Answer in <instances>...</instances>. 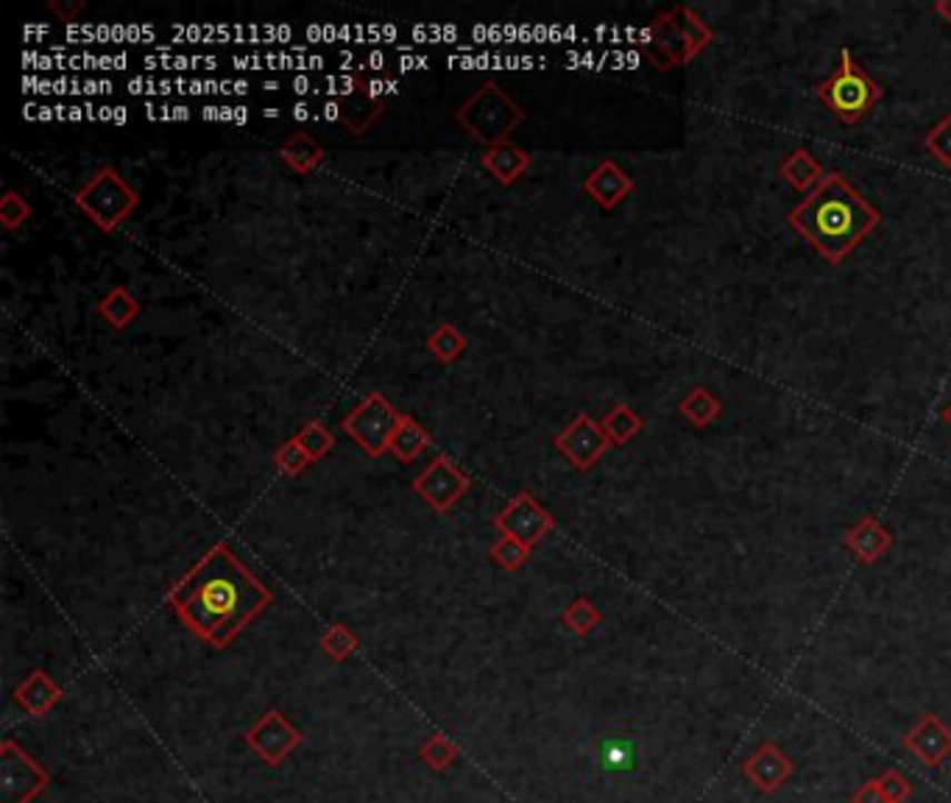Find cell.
<instances>
[{
	"label": "cell",
	"mask_w": 951,
	"mask_h": 803,
	"mask_svg": "<svg viewBox=\"0 0 951 803\" xmlns=\"http://www.w3.org/2000/svg\"><path fill=\"white\" fill-rule=\"evenodd\" d=\"M268 603V592L238 564L227 547H216L174 592V606L196 634L227 642Z\"/></svg>",
	"instance_id": "obj_1"
},
{
	"label": "cell",
	"mask_w": 951,
	"mask_h": 803,
	"mask_svg": "<svg viewBox=\"0 0 951 803\" xmlns=\"http://www.w3.org/2000/svg\"><path fill=\"white\" fill-rule=\"evenodd\" d=\"M787 224L829 266H840L882 224V212L840 170H832L790 210Z\"/></svg>",
	"instance_id": "obj_2"
},
{
	"label": "cell",
	"mask_w": 951,
	"mask_h": 803,
	"mask_svg": "<svg viewBox=\"0 0 951 803\" xmlns=\"http://www.w3.org/2000/svg\"><path fill=\"white\" fill-rule=\"evenodd\" d=\"M455 123L488 151L511 142V135L525 123V109L503 87L486 81L455 109Z\"/></svg>",
	"instance_id": "obj_3"
},
{
	"label": "cell",
	"mask_w": 951,
	"mask_h": 803,
	"mask_svg": "<svg viewBox=\"0 0 951 803\" xmlns=\"http://www.w3.org/2000/svg\"><path fill=\"white\" fill-rule=\"evenodd\" d=\"M815 96L826 103L829 112L843 123L854 126L865 120L868 115L876 109V103L884 98V90L879 81L871 79L865 68L854 59L851 48H840L838 68L832 70L826 81L815 87Z\"/></svg>",
	"instance_id": "obj_4"
},
{
	"label": "cell",
	"mask_w": 951,
	"mask_h": 803,
	"mask_svg": "<svg viewBox=\"0 0 951 803\" xmlns=\"http://www.w3.org/2000/svg\"><path fill=\"white\" fill-rule=\"evenodd\" d=\"M73 205L96 224L101 232H115L140 205V192L118 174L112 165H101L79 190L73 192Z\"/></svg>",
	"instance_id": "obj_5"
},
{
	"label": "cell",
	"mask_w": 951,
	"mask_h": 803,
	"mask_svg": "<svg viewBox=\"0 0 951 803\" xmlns=\"http://www.w3.org/2000/svg\"><path fill=\"white\" fill-rule=\"evenodd\" d=\"M399 422H403V416L394 410L392 402L374 390L349 416H344L340 430H344L363 453L372 455V458H379V455L392 453V442Z\"/></svg>",
	"instance_id": "obj_6"
},
{
	"label": "cell",
	"mask_w": 951,
	"mask_h": 803,
	"mask_svg": "<svg viewBox=\"0 0 951 803\" xmlns=\"http://www.w3.org/2000/svg\"><path fill=\"white\" fill-rule=\"evenodd\" d=\"M555 447H558V453L564 455L575 469L590 472L592 466H595L597 460L614 447V444L608 442V436L603 433L601 422L581 414L575 416V419L558 433V436H555Z\"/></svg>",
	"instance_id": "obj_7"
},
{
	"label": "cell",
	"mask_w": 951,
	"mask_h": 803,
	"mask_svg": "<svg viewBox=\"0 0 951 803\" xmlns=\"http://www.w3.org/2000/svg\"><path fill=\"white\" fill-rule=\"evenodd\" d=\"M642 51H645L647 62L656 65L658 70H673V68H681V65L692 62L690 46H686V37L681 34V26L678 20H675L673 9L658 12L656 18L651 20V26H647L645 31V46H642Z\"/></svg>",
	"instance_id": "obj_8"
},
{
	"label": "cell",
	"mask_w": 951,
	"mask_h": 803,
	"mask_svg": "<svg viewBox=\"0 0 951 803\" xmlns=\"http://www.w3.org/2000/svg\"><path fill=\"white\" fill-rule=\"evenodd\" d=\"M414 488L419 492V497H425L427 503L436 510H447L464 497V492L469 488V480L464 477V472L455 469V464H449L447 458H436L419 477H416Z\"/></svg>",
	"instance_id": "obj_9"
},
{
	"label": "cell",
	"mask_w": 951,
	"mask_h": 803,
	"mask_svg": "<svg viewBox=\"0 0 951 803\" xmlns=\"http://www.w3.org/2000/svg\"><path fill=\"white\" fill-rule=\"evenodd\" d=\"M793 759L784 756L776 742H762V745L742 762V775H745L759 792H765V795H773V792L782 790L790 781V775H793Z\"/></svg>",
	"instance_id": "obj_10"
},
{
	"label": "cell",
	"mask_w": 951,
	"mask_h": 803,
	"mask_svg": "<svg viewBox=\"0 0 951 803\" xmlns=\"http://www.w3.org/2000/svg\"><path fill=\"white\" fill-rule=\"evenodd\" d=\"M904 747L915 753L927 767H940L951 756V728L938 714H921L918 723L904 734Z\"/></svg>",
	"instance_id": "obj_11"
},
{
	"label": "cell",
	"mask_w": 951,
	"mask_h": 803,
	"mask_svg": "<svg viewBox=\"0 0 951 803\" xmlns=\"http://www.w3.org/2000/svg\"><path fill=\"white\" fill-rule=\"evenodd\" d=\"M497 525L503 527L511 538H516V542H522L525 547H531V544H536V538L542 536L544 531L553 527V519H549L547 510H544L531 494H519V497L505 508V514H499Z\"/></svg>",
	"instance_id": "obj_12"
},
{
	"label": "cell",
	"mask_w": 951,
	"mask_h": 803,
	"mask_svg": "<svg viewBox=\"0 0 951 803\" xmlns=\"http://www.w3.org/2000/svg\"><path fill=\"white\" fill-rule=\"evenodd\" d=\"M636 190V181L620 168L614 159H603L595 170L584 179V192L592 196L603 210H614Z\"/></svg>",
	"instance_id": "obj_13"
},
{
	"label": "cell",
	"mask_w": 951,
	"mask_h": 803,
	"mask_svg": "<svg viewBox=\"0 0 951 803\" xmlns=\"http://www.w3.org/2000/svg\"><path fill=\"white\" fill-rule=\"evenodd\" d=\"M845 549L854 555L860 564H876L893 547V533L882 525V519L873 514L862 516L854 527L843 536Z\"/></svg>",
	"instance_id": "obj_14"
},
{
	"label": "cell",
	"mask_w": 951,
	"mask_h": 803,
	"mask_svg": "<svg viewBox=\"0 0 951 803\" xmlns=\"http://www.w3.org/2000/svg\"><path fill=\"white\" fill-rule=\"evenodd\" d=\"M386 109H388L386 101L372 98L360 85V90L351 92L349 98L340 101V123L346 126V131H349L351 137H363L379 118H383V115H386Z\"/></svg>",
	"instance_id": "obj_15"
},
{
	"label": "cell",
	"mask_w": 951,
	"mask_h": 803,
	"mask_svg": "<svg viewBox=\"0 0 951 803\" xmlns=\"http://www.w3.org/2000/svg\"><path fill=\"white\" fill-rule=\"evenodd\" d=\"M779 176H782L793 190L804 192L806 196V192L815 190V187L821 185L826 174H823V165L818 162L815 153H812L806 146H799L784 157L782 165H779Z\"/></svg>",
	"instance_id": "obj_16"
},
{
	"label": "cell",
	"mask_w": 951,
	"mask_h": 803,
	"mask_svg": "<svg viewBox=\"0 0 951 803\" xmlns=\"http://www.w3.org/2000/svg\"><path fill=\"white\" fill-rule=\"evenodd\" d=\"M483 168L488 170V174L494 176V179L499 181L503 187L514 185L516 179H522V174H525L527 168H531V153L525 151V148L514 146V142H505V146L497 148H488L486 153L481 157Z\"/></svg>",
	"instance_id": "obj_17"
},
{
	"label": "cell",
	"mask_w": 951,
	"mask_h": 803,
	"mask_svg": "<svg viewBox=\"0 0 951 803\" xmlns=\"http://www.w3.org/2000/svg\"><path fill=\"white\" fill-rule=\"evenodd\" d=\"M324 159V146L307 131H296L294 137L283 142V162L288 165L294 174H310L318 168Z\"/></svg>",
	"instance_id": "obj_18"
},
{
	"label": "cell",
	"mask_w": 951,
	"mask_h": 803,
	"mask_svg": "<svg viewBox=\"0 0 951 803\" xmlns=\"http://www.w3.org/2000/svg\"><path fill=\"white\" fill-rule=\"evenodd\" d=\"M678 414L684 416V419L690 422L692 427H697V430H701V427H709L712 422L720 419V414H723V402H720L709 388H703V385H695V388H692L690 394L681 399Z\"/></svg>",
	"instance_id": "obj_19"
},
{
	"label": "cell",
	"mask_w": 951,
	"mask_h": 803,
	"mask_svg": "<svg viewBox=\"0 0 951 803\" xmlns=\"http://www.w3.org/2000/svg\"><path fill=\"white\" fill-rule=\"evenodd\" d=\"M96 313L115 329H126L137 316H140V301L126 288H112L96 301Z\"/></svg>",
	"instance_id": "obj_20"
},
{
	"label": "cell",
	"mask_w": 951,
	"mask_h": 803,
	"mask_svg": "<svg viewBox=\"0 0 951 803\" xmlns=\"http://www.w3.org/2000/svg\"><path fill=\"white\" fill-rule=\"evenodd\" d=\"M603 433L608 436V442L614 444V447H625V444L631 442V438H636L642 433V427H645V422H642V416L636 414L631 405H625V402H620V405H614L612 410H608L606 416H603L601 422Z\"/></svg>",
	"instance_id": "obj_21"
},
{
	"label": "cell",
	"mask_w": 951,
	"mask_h": 803,
	"mask_svg": "<svg viewBox=\"0 0 951 803\" xmlns=\"http://www.w3.org/2000/svg\"><path fill=\"white\" fill-rule=\"evenodd\" d=\"M427 444H430V433H427L414 416H403V422H399L392 442L394 458L403 460V464H410V460H416L422 453H425Z\"/></svg>",
	"instance_id": "obj_22"
},
{
	"label": "cell",
	"mask_w": 951,
	"mask_h": 803,
	"mask_svg": "<svg viewBox=\"0 0 951 803\" xmlns=\"http://www.w3.org/2000/svg\"><path fill=\"white\" fill-rule=\"evenodd\" d=\"M675 20H678L681 26V34L686 37V46H690L692 59L697 57L701 51H706L709 46H712L714 40V31L709 29V23H703L701 18L695 14V9L692 7H673Z\"/></svg>",
	"instance_id": "obj_23"
},
{
	"label": "cell",
	"mask_w": 951,
	"mask_h": 803,
	"mask_svg": "<svg viewBox=\"0 0 951 803\" xmlns=\"http://www.w3.org/2000/svg\"><path fill=\"white\" fill-rule=\"evenodd\" d=\"M427 349L442 363H455L460 357V351L466 349V338L453 324H442V327H436V333L427 338Z\"/></svg>",
	"instance_id": "obj_24"
},
{
	"label": "cell",
	"mask_w": 951,
	"mask_h": 803,
	"mask_svg": "<svg viewBox=\"0 0 951 803\" xmlns=\"http://www.w3.org/2000/svg\"><path fill=\"white\" fill-rule=\"evenodd\" d=\"M923 146H927V151L932 153L945 170H951V112H945L943 118L929 129V135L923 137Z\"/></svg>",
	"instance_id": "obj_25"
},
{
	"label": "cell",
	"mask_w": 951,
	"mask_h": 803,
	"mask_svg": "<svg viewBox=\"0 0 951 803\" xmlns=\"http://www.w3.org/2000/svg\"><path fill=\"white\" fill-rule=\"evenodd\" d=\"M29 218H31L29 201H26L18 190L3 192V198H0V224H3V229L14 232V229L23 227Z\"/></svg>",
	"instance_id": "obj_26"
},
{
	"label": "cell",
	"mask_w": 951,
	"mask_h": 803,
	"mask_svg": "<svg viewBox=\"0 0 951 803\" xmlns=\"http://www.w3.org/2000/svg\"><path fill=\"white\" fill-rule=\"evenodd\" d=\"M296 442L305 447V453L310 455V460H321L324 455L333 449V436H329L327 427L318 425V422H310V425L301 427L299 436H296Z\"/></svg>",
	"instance_id": "obj_27"
},
{
	"label": "cell",
	"mask_w": 951,
	"mask_h": 803,
	"mask_svg": "<svg viewBox=\"0 0 951 803\" xmlns=\"http://www.w3.org/2000/svg\"><path fill=\"white\" fill-rule=\"evenodd\" d=\"M274 460H277V466L285 472V475H301L305 466L310 464V455L305 453V447H301L296 438H290V442H285L283 447L274 453Z\"/></svg>",
	"instance_id": "obj_28"
},
{
	"label": "cell",
	"mask_w": 951,
	"mask_h": 803,
	"mask_svg": "<svg viewBox=\"0 0 951 803\" xmlns=\"http://www.w3.org/2000/svg\"><path fill=\"white\" fill-rule=\"evenodd\" d=\"M564 619L566 625H569L573 631H578V634H590V631L601 623V614H597V608L592 606L590 599H575L573 606H569V612L564 614Z\"/></svg>",
	"instance_id": "obj_29"
},
{
	"label": "cell",
	"mask_w": 951,
	"mask_h": 803,
	"mask_svg": "<svg viewBox=\"0 0 951 803\" xmlns=\"http://www.w3.org/2000/svg\"><path fill=\"white\" fill-rule=\"evenodd\" d=\"M879 786H882V795L888 803H907L912 795V784L904 779V775L899 773V770H884L882 779H879Z\"/></svg>",
	"instance_id": "obj_30"
},
{
	"label": "cell",
	"mask_w": 951,
	"mask_h": 803,
	"mask_svg": "<svg viewBox=\"0 0 951 803\" xmlns=\"http://www.w3.org/2000/svg\"><path fill=\"white\" fill-rule=\"evenodd\" d=\"M527 547L522 542H516V538H503V542L494 547V558H499V564L508 566V569H514V566L522 564V558H525Z\"/></svg>",
	"instance_id": "obj_31"
},
{
	"label": "cell",
	"mask_w": 951,
	"mask_h": 803,
	"mask_svg": "<svg viewBox=\"0 0 951 803\" xmlns=\"http://www.w3.org/2000/svg\"><path fill=\"white\" fill-rule=\"evenodd\" d=\"M146 65H157V68H170V70H187L190 68V65H196V68H216L218 65V59H212V57H207V59H199V57H176V59H153V57H148L146 59Z\"/></svg>",
	"instance_id": "obj_32"
},
{
	"label": "cell",
	"mask_w": 951,
	"mask_h": 803,
	"mask_svg": "<svg viewBox=\"0 0 951 803\" xmlns=\"http://www.w3.org/2000/svg\"><path fill=\"white\" fill-rule=\"evenodd\" d=\"M48 9H51V12L57 14V18L62 20L65 26H73L76 18H79V14L85 12V3H81V0H73V3H62V0H51V3H48Z\"/></svg>",
	"instance_id": "obj_33"
},
{
	"label": "cell",
	"mask_w": 951,
	"mask_h": 803,
	"mask_svg": "<svg viewBox=\"0 0 951 803\" xmlns=\"http://www.w3.org/2000/svg\"><path fill=\"white\" fill-rule=\"evenodd\" d=\"M851 803H888L882 795V786H879V779L865 781V784L851 795Z\"/></svg>",
	"instance_id": "obj_34"
},
{
	"label": "cell",
	"mask_w": 951,
	"mask_h": 803,
	"mask_svg": "<svg viewBox=\"0 0 951 803\" xmlns=\"http://www.w3.org/2000/svg\"><path fill=\"white\" fill-rule=\"evenodd\" d=\"M932 12L938 14V18L943 20V23L951 26V0H938V3H934V7H932Z\"/></svg>",
	"instance_id": "obj_35"
},
{
	"label": "cell",
	"mask_w": 951,
	"mask_h": 803,
	"mask_svg": "<svg viewBox=\"0 0 951 803\" xmlns=\"http://www.w3.org/2000/svg\"><path fill=\"white\" fill-rule=\"evenodd\" d=\"M307 115H310V109H307V103H299V107L294 109V118H296V120H305Z\"/></svg>",
	"instance_id": "obj_36"
},
{
	"label": "cell",
	"mask_w": 951,
	"mask_h": 803,
	"mask_svg": "<svg viewBox=\"0 0 951 803\" xmlns=\"http://www.w3.org/2000/svg\"><path fill=\"white\" fill-rule=\"evenodd\" d=\"M368 62H372L377 70H383V65H386V57H383V53H372V59H368Z\"/></svg>",
	"instance_id": "obj_37"
},
{
	"label": "cell",
	"mask_w": 951,
	"mask_h": 803,
	"mask_svg": "<svg viewBox=\"0 0 951 803\" xmlns=\"http://www.w3.org/2000/svg\"><path fill=\"white\" fill-rule=\"evenodd\" d=\"M940 416H943V422H945V425H949V427H951V402H949V405H945V408H943V414H940Z\"/></svg>",
	"instance_id": "obj_38"
}]
</instances>
